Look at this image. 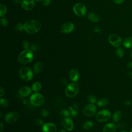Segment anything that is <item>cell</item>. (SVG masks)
<instances>
[{"instance_id": "1", "label": "cell", "mask_w": 132, "mask_h": 132, "mask_svg": "<svg viewBox=\"0 0 132 132\" xmlns=\"http://www.w3.org/2000/svg\"><path fill=\"white\" fill-rule=\"evenodd\" d=\"M24 24V30L28 34H35L39 31L41 27V23L37 20L27 21Z\"/></svg>"}, {"instance_id": "2", "label": "cell", "mask_w": 132, "mask_h": 132, "mask_svg": "<svg viewBox=\"0 0 132 132\" xmlns=\"http://www.w3.org/2000/svg\"><path fill=\"white\" fill-rule=\"evenodd\" d=\"M34 59V54L30 50H24L20 53L18 56L19 62L22 64H26L30 63Z\"/></svg>"}, {"instance_id": "3", "label": "cell", "mask_w": 132, "mask_h": 132, "mask_svg": "<svg viewBox=\"0 0 132 132\" xmlns=\"http://www.w3.org/2000/svg\"><path fill=\"white\" fill-rule=\"evenodd\" d=\"M19 75L22 79L25 81H29L33 78L34 73L29 68L23 67L19 70Z\"/></svg>"}, {"instance_id": "4", "label": "cell", "mask_w": 132, "mask_h": 132, "mask_svg": "<svg viewBox=\"0 0 132 132\" xmlns=\"http://www.w3.org/2000/svg\"><path fill=\"white\" fill-rule=\"evenodd\" d=\"M79 91V88L77 84L70 83L67 85L65 89V94L68 97H73L75 96Z\"/></svg>"}, {"instance_id": "5", "label": "cell", "mask_w": 132, "mask_h": 132, "mask_svg": "<svg viewBox=\"0 0 132 132\" xmlns=\"http://www.w3.org/2000/svg\"><path fill=\"white\" fill-rule=\"evenodd\" d=\"M29 102L30 104L34 106H39L43 104L44 98L40 93L35 92L30 97Z\"/></svg>"}, {"instance_id": "6", "label": "cell", "mask_w": 132, "mask_h": 132, "mask_svg": "<svg viewBox=\"0 0 132 132\" xmlns=\"http://www.w3.org/2000/svg\"><path fill=\"white\" fill-rule=\"evenodd\" d=\"M111 117L110 111L107 109H103L100 110L96 114V120L100 122H105L108 121Z\"/></svg>"}, {"instance_id": "7", "label": "cell", "mask_w": 132, "mask_h": 132, "mask_svg": "<svg viewBox=\"0 0 132 132\" xmlns=\"http://www.w3.org/2000/svg\"><path fill=\"white\" fill-rule=\"evenodd\" d=\"M108 41L110 44L115 47H119L122 43L121 38L116 34H111L108 37Z\"/></svg>"}, {"instance_id": "8", "label": "cell", "mask_w": 132, "mask_h": 132, "mask_svg": "<svg viewBox=\"0 0 132 132\" xmlns=\"http://www.w3.org/2000/svg\"><path fill=\"white\" fill-rule=\"evenodd\" d=\"M73 10L74 13L78 16H83L87 12L86 6L81 3L76 4L73 7Z\"/></svg>"}, {"instance_id": "9", "label": "cell", "mask_w": 132, "mask_h": 132, "mask_svg": "<svg viewBox=\"0 0 132 132\" xmlns=\"http://www.w3.org/2000/svg\"><path fill=\"white\" fill-rule=\"evenodd\" d=\"M20 117V114L18 112L13 111L7 113L5 116V121L10 124L15 123Z\"/></svg>"}, {"instance_id": "10", "label": "cell", "mask_w": 132, "mask_h": 132, "mask_svg": "<svg viewBox=\"0 0 132 132\" xmlns=\"http://www.w3.org/2000/svg\"><path fill=\"white\" fill-rule=\"evenodd\" d=\"M96 111V107L94 104H89L87 105L83 109L84 114L88 117L93 116Z\"/></svg>"}, {"instance_id": "11", "label": "cell", "mask_w": 132, "mask_h": 132, "mask_svg": "<svg viewBox=\"0 0 132 132\" xmlns=\"http://www.w3.org/2000/svg\"><path fill=\"white\" fill-rule=\"evenodd\" d=\"M42 132H57V127L54 123H46L43 125Z\"/></svg>"}, {"instance_id": "12", "label": "cell", "mask_w": 132, "mask_h": 132, "mask_svg": "<svg viewBox=\"0 0 132 132\" xmlns=\"http://www.w3.org/2000/svg\"><path fill=\"white\" fill-rule=\"evenodd\" d=\"M74 29V25L71 22H67L64 23L61 27V31L64 34L71 32Z\"/></svg>"}, {"instance_id": "13", "label": "cell", "mask_w": 132, "mask_h": 132, "mask_svg": "<svg viewBox=\"0 0 132 132\" xmlns=\"http://www.w3.org/2000/svg\"><path fill=\"white\" fill-rule=\"evenodd\" d=\"M21 6L26 10H31L35 7L34 0H23L21 2Z\"/></svg>"}, {"instance_id": "14", "label": "cell", "mask_w": 132, "mask_h": 132, "mask_svg": "<svg viewBox=\"0 0 132 132\" xmlns=\"http://www.w3.org/2000/svg\"><path fill=\"white\" fill-rule=\"evenodd\" d=\"M62 124L64 127L68 131H72L74 128L73 122L70 118H64L62 121Z\"/></svg>"}, {"instance_id": "15", "label": "cell", "mask_w": 132, "mask_h": 132, "mask_svg": "<svg viewBox=\"0 0 132 132\" xmlns=\"http://www.w3.org/2000/svg\"><path fill=\"white\" fill-rule=\"evenodd\" d=\"M31 89L28 86H22L19 90V92L20 94L22 96H27L29 95L31 93Z\"/></svg>"}, {"instance_id": "16", "label": "cell", "mask_w": 132, "mask_h": 132, "mask_svg": "<svg viewBox=\"0 0 132 132\" xmlns=\"http://www.w3.org/2000/svg\"><path fill=\"white\" fill-rule=\"evenodd\" d=\"M79 77V73L76 69H72L69 73V78L72 81H76Z\"/></svg>"}, {"instance_id": "17", "label": "cell", "mask_w": 132, "mask_h": 132, "mask_svg": "<svg viewBox=\"0 0 132 132\" xmlns=\"http://www.w3.org/2000/svg\"><path fill=\"white\" fill-rule=\"evenodd\" d=\"M117 126L112 123H108L104 126L103 132H116Z\"/></svg>"}, {"instance_id": "18", "label": "cell", "mask_w": 132, "mask_h": 132, "mask_svg": "<svg viewBox=\"0 0 132 132\" xmlns=\"http://www.w3.org/2000/svg\"><path fill=\"white\" fill-rule=\"evenodd\" d=\"M43 69V63L41 62H36L34 64V68H33L34 72L36 74L40 73L42 71Z\"/></svg>"}, {"instance_id": "19", "label": "cell", "mask_w": 132, "mask_h": 132, "mask_svg": "<svg viewBox=\"0 0 132 132\" xmlns=\"http://www.w3.org/2000/svg\"><path fill=\"white\" fill-rule=\"evenodd\" d=\"M123 46L127 48H129L132 47V36H129L124 39L123 41Z\"/></svg>"}, {"instance_id": "20", "label": "cell", "mask_w": 132, "mask_h": 132, "mask_svg": "<svg viewBox=\"0 0 132 132\" xmlns=\"http://www.w3.org/2000/svg\"><path fill=\"white\" fill-rule=\"evenodd\" d=\"M122 118V113L119 110L116 111L112 116V121L115 122H119Z\"/></svg>"}, {"instance_id": "21", "label": "cell", "mask_w": 132, "mask_h": 132, "mask_svg": "<svg viewBox=\"0 0 132 132\" xmlns=\"http://www.w3.org/2000/svg\"><path fill=\"white\" fill-rule=\"evenodd\" d=\"M87 17L89 20H90L93 22H98L100 20L99 16L97 14H96L94 12H90L88 14Z\"/></svg>"}, {"instance_id": "22", "label": "cell", "mask_w": 132, "mask_h": 132, "mask_svg": "<svg viewBox=\"0 0 132 132\" xmlns=\"http://www.w3.org/2000/svg\"><path fill=\"white\" fill-rule=\"evenodd\" d=\"M42 88L41 84L40 82L37 81L34 82L31 86V90L35 92H38Z\"/></svg>"}, {"instance_id": "23", "label": "cell", "mask_w": 132, "mask_h": 132, "mask_svg": "<svg viewBox=\"0 0 132 132\" xmlns=\"http://www.w3.org/2000/svg\"><path fill=\"white\" fill-rule=\"evenodd\" d=\"M109 100L106 98H102L97 102V105L99 107H104L109 104Z\"/></svg>"}, {"instance_id": "24", "label": "cell", "mask_w": 132, "mask_h": 132, "mask_svg": "<svg viewBox=\"0 0 132 132\" xmlns=\"http://www.w3.org/2000/svg\"><path fill=\"white\" fill-rule=\"evenodd\" d=\"M93 126V123L91 121H85L82 124V127L86 130H89L91 129Z\"/></svg>"}, {"instance_id": "25", "label": "cell", "mask_w": 132, "mask_h": 132, "mask_svg": "<svg viewBox=\"0 0 132 132\" xmlns=\"http://www.w3.org/2000/svg\"><path fill=\"white\" fill-rule=\"evenodd\" d=\"M60 114L61 117H63L64 118H65L69 117L70 116V112L68 110L63 109L60 111Z\"/></svg>"}, {"instance_id": "26", "label": "cell", "mask_w": 132, "mask_h": 132, "mask_svg": "<svg viewBox=\"0 0 132 132\" xmlns=\"http://www.w3.org/2000/svg\"><path fill=\"white\" fill-rule=\"evenodd\" d=\"M116 54L118 57L122 58L124 56V51L122 48L119 47L116 51Z\"/></svg>"}, {"instance_id": "27", "label": "cell", "mask_w": 132, "mask_h": 132, "mask_svg": "<svg viewBox=\"0 0 132 132\" xmlns=\"http://www.w3.org/2000/svg\"><path fill=\"white\" fill-rule=\"evenodd\" d=\"M7 12V8L6 7L3 5L1 4L0 5V15L1 17H3Z\"/></svg>"}, {"instance_id": "28", "label": "cell", "mask_w": 132, "mask_h": 132, "mask_svg": "<svg viewBox=\"0 0 132 132\" xmlns=\"http://www.w3.org/2000/svg\"><path fill=\"white\" fill-rule=\"evenodd\" d=\"M15 29L16 30L21 31L23 30H24V24L22 23H18L15 25Z\"/></svg>"}, {"instance_id": "29", "label": "cell", "mask_w": 132, "mask_h": 132, "mask_svg": "<svg viewBox=\"0 0 132 132\" xmlns=\"http://www.w3.org/2000/svg\"><path fill=\"white\" fill-rule=\"evenodd\" d=\"M88 101L91 104H94L96 102V98L93 95H90L88 97Z\"/></svg>"}, {"instance_id": "30", "label": "cell", "mask_w": 132, "mask_h": 132, "mask_svg": "<svg viewBox=\"0 0 132 132\" xmlns=\"http://www.w3.org/2000/svg\"><path fill=\"white\" fill-rule=\"evenodd\" d=\"M0 104L1 106L3 107H7L9 105V102L6 99L2 98L0 100Z\"/></svg>"}, {"instance_id": "31", "label": "cell", "mask_w": 132, "mask_h": 132, "mask_svg": "<svg viewBox=\"0 0 132 132\" xmlns=\"http://www.w3.org/2000/svg\"><path fill=\"white\" fill-rule=\"evenodd\" d=\"M69 111L70 112V115L72 117H75L77 114V111L72 107H69Z\"/></svg>"}, {"instance_id": "32", "label": "cell", "mask_w": 132, "mask_h": 132, "mask_svg": "<svg viewBox=\"0 0 132 132\" xmlns=\"http://www.w3.org/2000/svg\"><path fill=\"white\" fill-rule=\"evenodd\" d=\"M35 123L38 126H43V125L44 124L42 120L39 118H37L35 119Z\"/></svg>"}, {"instance_id": "33", "label": "cell", "mask_w": 132, "mask_h": 132, "mask_svg": "<svg viewBox=\"0 0 132 132\" xmlns=\"http://www.w3.org/2000/svg\"><path fill=\"white\" fill-rule=\"evenodd\" d=\"M126 125V124L125 122H120L117 125V128H118V129H123Z\"/></svg>"}, {"instance_id": "34", "label": "cell", "mask_w": 132, "mask_h": 132, "mask_svg": "<svg viewBox=\"0 0 132 132\" xmlns=\"http://www.w3.org/2000/svg\"><path fill=\"white\" fill-rule=\"evenodd\" d=\"M1 24L4 27L7 26V25H8L7 20L5 19V18H1Z\"/></svg>"}, {"instance_id": "35", "label": "cell", "mask_w": 132, "mask_h": 132, "mask_svg": "<svg viewBox=\"0 0 132 132\" xmlns=\"http://www.w3.org/2000/svg\"><path fill=\"white\" fill-rule=\"evenodd\" d=\"M41 115L43 117H47L48 115V111L46 110V109H43L41 112Z\"/></svg>"}, {"instance_id": "36", "label": "cell", "mask_w": 132, "mask_h": 132, "mask_svg": "<svg viewBox=\"0 0 132 132\" xmlns=\"http://www.w3.org/2000/svg\"><path fill=\"white\" fill-rule=\"evenodd\" d=\"M23 46L25 50H27L29 48V43L27 41H24L23 43Z\"/></svg>"}, {"instance_id": "37", "label": "cell", "mask_w": 132, "mask_h": 132, "mask_svg": "<svg viewBox=\"0 0 132 132\" xmlns=\"http://www.w3.org/2000/svg\"><path fill=\"white\" fill-rule=\"evenodd\" d=\"M51 3V0H42V3L44 6H47Z\"/></svg>"}, {"instance_id": "38", "label": "cell", "mask_w": 132, "mask_h": 132, "mask_svg": "<svg viewBox=\"0 0 132 132\" xmlns=\"http://www.w3.org/2000/svg\"><path fill=\"white\" fill-rule=\"evenodd\" d=\"M0 91H1V93H0V96H1V97H2V96L4 95L5 91H4V89L3 88V87L2 86H1Z\"/></svg>"}, {"instance_id": "39", "label": "cell", "mask_w": 132, "mask_h": 132, "mask_svg": "<svg viewBox=\"0 0 132 132\" xmlns=\"http://www.w3.org/2000/svg\"><path fill=\"white\" fill-rule=\"evenodd\" d=\"M114 3L117 4H121L123 3L124 0H112Z\"/></svg>"}, {"instance_id": "40", "label": "cell", "mask_w": 132, "mask_h": 132, "mask_svg": "<svg viewBox=\"0 0 132 132\" xmlns=\"http://www.w3.org/2000/svg\"><path fill=\"white\" fill-rule=\"evenodd\" d=\"M60 82L63 85H65L67 84V81L66 79L65 78H61L60 79Z\"/></svg>"}, {"instance_id": "41", "label": "cell", "mask_w": 132, "mask_h": 132, "mask_svg": "<svg viewBox=\"0 0 132 132\" xmlns=\"http://www.w3.org/2000/svg\"><path fill=\"white\" fill-rule=\"evenodd\" d=\"M124 105H126V106H129V105L131 104V102H130V101H127V100H126V101H125L124 102Z\"/></svg>"}, {"instance_id": "42", "label": "cell", "mask_w": 132, "mask_h": 132, "mask_svg": "<svg viewBox=\"0 0 132 132\" xmlns=\"http://www.w3.org/2000/svg\"><path fill=\"white\" fill-rule=\"evenodd\" d=\"M126 66L128 69H132V62H129Z\"/></svg>"}, {"instance_id": "43", "label": "cell", "mask_w": 132, "mask_h": 132, "mask_svg": "<svg viewBox=\"0 0 132 132\" xmlns=\"http://www.w3.org/2000/svg\"><path fill=\"white\" fill-rule=\"evenodd\" d=\"M31 49L33 51H36L37 50V46L36 45H34V44H32L31 46Z\"/></svg>"}, {"instance_id": "44", "label": "cell", "mask_w": 132, "mask_h": 132, "mask_svg": "<svg viewBox=\"0 0 132 132\" xmlns=\"http://www.w3.org/2000/svg\"><path fill=\"white\" fill-rule=\"evenodd\" d=\"M128 76L130 79H132V72H128Z\"/></svg>"}, {"instance_id": "45", "label": "cell", "mask_w": 132, "mask_h": 132, "mask_svg": "<svg viewBox=\"0 0 132 132\" xmlns=\"http://www.w3.org/2000/svg\"><path fill=\"white\" fill-rule=\"evenodd\" d=\"M0 122H1V130H0V131L2 132V130H3V125L2 122V121H0Z\"/></svg>"}, {"instance_id": "46", "label": "cell", "mask_w": 132, "mask_h": 132, "mask_svg": "<svg viewBox=\"0 0 132 132\" xmlns=\"http://www.w3.org/2000/svg\"><path fill=\"white\" fill-rule=\"evenodd\" d=\"M13 2H14V3L19 4L20 3V0H13Z\"/></svg>"}, {"instance_id": "47", "label": "cell", "mask_w": 132, "mask_h": 132, "mask_svg": "<svg viewBox=\"0 0 132 132\" xmlns=\"http://www.w3.org/2000/svg\"><path fill=\"white\" fill-rule=\"evenodd\" d=\"M58 132H65V130L64 129H61L59 131H58Z\"/></svg>"}, {"instance_id": "48", "label": "cell", "mask_w": 132, "mask_h": 132, "mask_svg": "<svg viewBox=\"0 0 132 132\" xmlns=\"http://www.w3.org/2000/svg\"><path fill=\"white\" fill-rule=\"evenodd\" d=\"M130 57H131V58L132 59V50H131L130 52Z\"/></svg>"}, {"instance_id": "49", "label": "cell", "mask_w": 132, "mask_h": 132, "mask_svg": "<svg viewBox=\"0 0 132 132\" xmlns=\"http://www.w3.org/2000/svg\"><path fill=\"white\" fill-rule=\"evenodd\" d=\"M35 1H37V2H40V1H42V0H35Z\"/></svg>"}, {"instance_id": "50", "label": "cell", "mask_w": 132, "mask_h": 132, "mask_svg": "<svg viewBox=\"0 0 132 132\" xmlns=\"http://www.w3.org/2000/svg\"><path fill=\"white\" fill-rule=\"evenodd\" d=\"M130 132H132V128H131V129H130Z\"/></svg>"}, {"instance_id": "51", "label": "cell", "mask_w": 132, "mask_h": 132, "mask_svg": "<svg viewBox=\"0 0 132 132\" xmlns=\"http://www.w3.org/2000/svg\"><path fill=\"white\" fill-rule=\"evenodd\" d=\"M120 132H127L126 131H120Z\"/></svg>"}]
</instances>
